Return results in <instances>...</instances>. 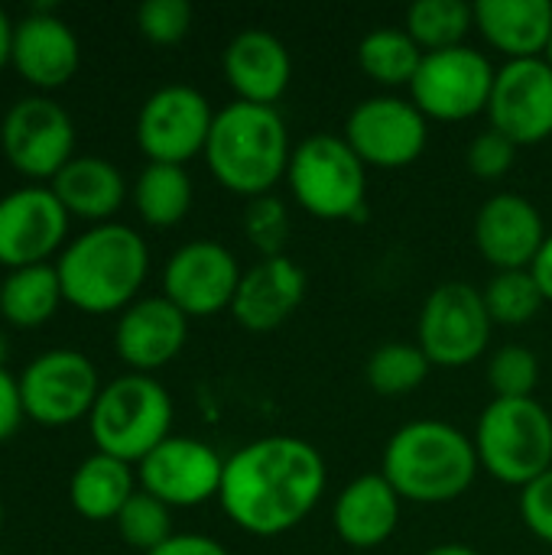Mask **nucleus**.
<instances>
[{
	"label": "nucleus",
	"instance_id": "1",
	"mask_svg": "<svg viewBox=\"0 0 552 555\" xmlns=\"http://www.w3.org/2000/svg\"><path fill=\"white\" fill-rule=\"evenodd\" d=\"M329 468L319 449L296 436H264L224 459L218 504L224 517L260 540L296 530L322 501Z\"/></svg>",
	"mask_w": 552,
	"mask_h": 555
},
{
	"label": "nucleus",
	"instance_id": "2",
	"mask_svg": "<svg viewBox=\"0 0 552 555\" xmlns=\"http://www.w3.org/2000/svg\"><path fill=\"white\" fill-rule=\"evenodd\" d=\"M62 296L85 315L124 312L137 302L140 286L150 273L146 241L117 221L94 224L78 234L55 263Z\"/></svg>",
	"mask_w": 552,
	"mask_h": 555
},
{
	"label": "nucleus",
	"instance_id": "3",
	"mask_svg": "<svg viewBox=\"0 0 552 555\" xmlns=\"http://www.w3.org/2000/svg\"><path fill=\"white\" fill-rule=\"evenodd\" d=\"M482 465L475 442L442 420L400 426L381 459V475L410 504H452L475 485Z\"/></svg>",
	"mask_w": 552,
	"mask_h": 555
},
{
	"label": "nucleus",
	"instance_id": "4",
	"mask_svg": "<svg viewBox=\"0 0 552 555\" xmlns=\"http://www.w3.org/2000/svg\"><path fill=\"white\" fill-rule=\"evenodd\" d=\"M205 163L215 182L234 195H270L290 169V133L277 107L231 101L215 111L205 143Z\"/></svg>",
	"mask_w": 552,
	"mask_h": 555
},
{
	"label": "nucleus",
	"instance_id": "5",
	"mask_svg": "<svg viewBox=\"0 0 552 555\" xmlns=\"http://www.w3.org/2000/svg\"><path fill=\"white\" fill-rule=\"evenodd\" d=\"M98 452L140 465L172 433V400L150 374H124L101 387L88 416Z\"/></svg>",
	"mask_w": 552,
	"mask_h": 555
},
{
	"label": "nucleus",
	"instance_id": "6",
	"mask_svg": "<svg viewBox=\"0 0 552 555\" xmlns=\"http://www.w3.org/2000/svg\"><path fill=\"white\" fill-rule=\"evenodd\" d=\"M478 465L501 485L527 488L552 468V416L534 397L491 400L475 426Z\"/></svg>",
	"mask_w": 552,
	"mask_h": 555
},
{
	"label": "nucleus",
	"instance_id": "7",
	"mask_svg": "<svg viewBox=\"0 0 552 555\" xmlns=\"http://www.w3.org/2000/svg\"><path fill=\"white\" fill-rule=\"evenodd\" d=\"M293 198L322 221H361L368 215V166L355 156L345 137H306L286 169Z\"/></svg>",
	"mask_w": 552,
	"mask_h": 555
},
{
	"label": "nucleus",
	"instance_id": "8",
	"mask_svg": "<svg viewBox=\"0 0 552 555\" xmlns=\"http://www.w3.org/2000/svg\"><path fill=\"white\" fill-rule=\"evenodd\" d=\"M491 328L495 322L488 315L482 289L462 280H449L426 296L416 325V345L433 367L459 371L485 354Z\"/></svg>",
	"mask_w": 552,
	"mask_h": 555
},
{
	"label": "nucleus",
	"instance_id": "9",
	"mask_svg": "<svg viewBox=\"0 0 552 555\" xmlns=\"http://www.w3.org/2000/svg\"><path fill=\"white\" fill-rule=\"evenodd\" d=\"M495 75L498 68L491 59L472 46L426 52L416 78L410 81V101L423 111L426 120H472L488 114Z\"/></svg>",
	"mask_w": 552,
	"mask_h": 555
},
{
	"label": "nucleus",
	"instance_id": "10",
	"mask_svg": "<svg viewBox=\"0 0 552 555\" xmlns=\"http://www.w3.org/2000/svg\"><path fill=\"white\" fill-rule=\"evenodd\" d=\"M0 150L23 179L52 182L65 163L75 159V124L68 111L46 94L20 98L3 114Z\"/></svg>",
	"mask_w": 552,
	"mask_h": 555
},
{
	"label": "nucleus",
	"instance_id": "11",
	"mask_svg": "<svg viewBox=\"0 0 552 555\" xmlns=\"http://www.w3.org/2000/svg\"><path fill=\"white\" fill-rule=\"evenodd\" d=\"M20 393L26 420L62 429L91 416L101 393V377L88 354L75 348H52L26 364L20 374Z\"/></svg>",
	"mask_w": 552,
	"mask_h": 555
},
{
	"label": "nucleus",
	"instance_id": "12",
	"mask_svg": "<svg viewBox=\"0 0 552 555\" xmlns=\"http://www.w3.org/2000/svg\"><path fill=\"white\" fill-rule=\"evenodd\" d=\"M215 111L208 98L192 85L156 88L137 114V146L150 163L185 166L192 156L205 153Z\"/></svg>",
	"mask_w": 552,
	"mask_h": 555
},
{
	"label": "nucleus",
	"instance_id": "13",
	"mask_svg": "<svg viewBox=\"0 0 552 555\" xmlns=\"http://www.w3.org/2000/svg\"><path fill=\"white\" fill-rule=\"evenodd\" d=\"M342 137L364 166L403 169L423 156L429 140V120L413 101L397 94H377L355 104Z\"/></svg>",
	"mask_w": 552,
	"mask_h": 555
},
{
	"label": "nucleus",
	"instance_id": "14",
	"mask_svg": "<svg viewBox=\"0 0 552 555\" xmlns=\"http://www.w3.org/2000/svg\"><path fill=\"white\" fill-rule=\"evenodd\" d=\"M244 270L218 241H189L163 267V296L189 319L231 312Z\"/></svg>",
	"mask_w": 552,
	"mask_h": 555
},
{
	"label": "nucleus",
	"instance_id": "15",
	"mask_svg": "<svg viewBox=\"0 0 552 555\" xmlns=\"http://www.w3.org/2000/svg\"><path fill=\"white\" fill-rule=\"evenodd\" d=\"M224 478V459L202 439L169 436L159 442L140 465L137 481L140 491L172 507H198L218 498Z\"/></svg>",
	"mask_w": 552,
	"mask_h": 555
},
{
	"label": "nucleus",
	"instance_id": "16",
	"mask_svg": "<svg viewBox=\"0 0 552 555\" xmlns=\"http://www.w3.org/2000/svg\"><path fill=\"white\" fill-rule=\"evenodd\" d=\"M68 234V211L46 185H23L0 198V267L46 263Z\"/></svg>",
	"mask_w": 552,
	"mask_h": 555
},
{
	"label": "nucleus",
	"instance_id": "17",
	"mask_svg": "<svg viewBox=\"0 0 552 555\" xmlns=\"http://www.w3.org/2000/svg\"><path fill=\"white\" fill-rule=\"evenodd\" d=\"M491 127L517 146L552 137V65L547 59H514L495 75L488 101Z\"/></svg>",
	"mask_w": 552,
	"mask_h": 555
},
{
	"label": "nucleus",
	"instance_id": "18",
	"mask_svg": "<svg viewBox=\"0 0 552 555\" xmlns=\"http://www.w3.org/2000/svg\"><path fill=\"white\" fill-rule=\"evenodd\" d=\"M547 237L543 215L517 192L491 195L475 215V247L495 270H530Z\"/></svg>",
	"mask_w": 552,
	"mask_h": 555
},
{
	"label": "nucleus",
	"instance_id": "19",
	"mask_svg": "<svg viewBox=\"0 0 552 555\" xmlns=\"http://www.w3.org/2000/svg\"><path fill=\"white\" fill-rule=\"evenodd\" d=\"M78 62H81L78 39L72 26H65V20L52 13V3H36L33 13H26L16 23L10 65L39 94L68 85L72 75L78 72Z\"/></svg>",
	"mask_w": 552,
	"mask_h": 555
},
{
	"label": "nucleus",
	"instance_id": "20",
	"mask_svg": "<svg viewBox=\"0 0 552 555\" xmlns=\"http://www.w3.org/2000/svg\"><path fill=\"white\" fill-rule=\"evenodd\" d=\"M189 341V315L166 296H146L127 306L114 328V351L130 374H150L166 367Z\"/></svg>",
	"mask_w": 552,
	"mask_h": 555
},
{
	"label": "nucleus",
	"instance_id": "21",
	"mask_svg": "<svg viewBox=\"0 0 552 555\" xmlns=\"http://www.w3.org/2000/svg\"><path fill=\"white\" fill-rule=\"evenodd\" d=\"M303 299H306L303 267L286 254L260 257L241 276V286L231 302V315L247 332H273L303 306Z\"/></svg>",
	"mask_w": 552,
	"mask_h": 555
},
{
	"label": "nucleus",
	"instance_id": "22",
	"mask_svg": "<svg viewBox=\"0 0 552 555\" xmlns=\"http://www.w3.org/2000/svg\"><path fill=\"white\" fill-rule=\"evenodd\" d=\"M221 72L238 101L273 107L290 88L293 59L273 33L244 29L224 46Z\"/></svg>",
	"mask_w": 552,
	"mask_h": 555
},
{
	"label": "nucleus",
	"instance_id": "23",
	"mask_svg": "<svg viewBox=\"0 0 552 555\" xmlns=\"http://www.w3.org/2000/svg\"><path fill=\"white\" fill-rule=\"evenodd\" d=\"M400 504V494L381 472L358 475L351 485L342 488L332 507V527L351 550H377L397 533Z\"/></svg>",
	"mask_w": 552,
	"mask_h": 555
},
{
	"label": "nucleus",
	"instance_id": "24",
	"mask_svg": "<svg viewBox=\"0 0 552 555\" xmlns=\"http://www.w3.org/2000/svg\"><path fill=\"white\" fill-rule=\"evenodd\" d=\"M475 26L498 52L514 59H543L552 39L550 0H478Z\"/></svg>",
	"mask_w": 552,
	"mask_h": 555
},
{
	"label": "nucleus",
	"instance_id": "25",
	"mask_svg": "<svg viewBox=\"0 0 552 555\" xmlns=\"http://www.w3.org/2000/svg\"><path fill=\"white\" fill-rule=\"evenodd\" d=\"M49 189L62 202L68 218H81L91 224H107L127 198L124 172L104 156H75L49 182Z\"/></svg>",
	"mask_w": 552,
	"mask_h": 555
},
{
	"label": "nucleus",
	"instance_id": "26",
	"mask_svg": "<svg viewBox=\"0 0 552 555\" xmlns=\"http://www.w3.org/2000/svg\"><path fill=\"white\" fill-rule=\"evenodd\" d=\"M133 494H137L133 468L104 452L88 455L68 481V501L75 514L94 524L117 520V514L127 507Z\"/></svg>",
	"mask_w": 552,
	"mask_h": 555
},
{
	"label": "nucleus",
	"instance_id": "27",
	"mask_svg": "<svg viewBox=\"0 0 552 555\" xmlns=\"http://www.w3.org/2000/svg\"><path fill=\"white\" fill-rule=\"evenodd\" d=\"M65 302L62 283L52 263H36L23 270H10L0 283V315L13 328H39L46 325L59 306Z\"/></svg>",
	"mask_w": 552,
	"mask_h": 555
},
{
	"label": "nucleus",
	"instance_id": "28",
	"mask_svg": "<svg viewBox=\"0 0 552 555\" xmlns=\"http://www.w3.org/2000/svg\"><path fill=\"white\" fill-rule=\"evenodd\" d=\"M133 208L150 228H172L192 208V179L185 166L146 163L133 182Z\"/></svg>",
	"mask_w": 552,
	"mask_h": 555
},
{
	"label": "nucleus",
	"instance_id": "29",
	"mask_svg": "<svg viewBox=\"0 0 552 555\" xmlns=\"http://www.w3.org/2000/svg\"><path fill=\"white\" fill-rule=\"evenodd\" d=\"M423 49L413 42V36L407 29L397 26H381L371 29L361 42H358V65L368 78H374L384 88H410V81L420 72L423 62Z\"/></svg>",
	"mask_w": 552,
	"mask_h": 555
},
{
	"label": "nucleus",
	"instance_id": "30",
	"mask_svg": "<svg viewBox=\"0 0 552 555\" xmlns=\"http://www.w3.org/2000/svg\"><path fill=\"white\" fill-rule=\"evenodd\" d=\"M475 26V10L465 0H416L407 10L403 29L423 52H442L465 46Z\"/></svg>",
	"mask_w": 552,
	"mask_h": 555
},
{
	"label": "nucleus",
	"instance_id": "31",
	"mask_svg": "<svg viewBox=\"0 0 552 555\" xmlns=\"http://www.w3.org/2000/svg\"><path fill=\"white\" fill-rule=\"evenodd\" d=\"M429 367L433 364L420 351V345L390 341V345H381L368 358L364 377H368L371 390L381 393V397H407L429 377Z\"/></svg>",
	"mask_w": 552,
	"mask_h": 555
},
{
	"label": "nucleus",
	"instance_id": "32",
	"mask_svg": "<svg viewBox=\"0 0 552 555\" xmlns=\"http://www.w3.org/2000/svg\"><path fill=\"white\" fill-rule=\"evenodd\" d=\"M488 315L495 325H527L547 306L530 270H498L482 289Z\"/></svg>",
	"mask_w": 552,
	"mask_h": 555
},
{
	"label": "nucleus",
	"instance_id": "33",
	"mask_svg": "<svg viewBox=\"0 0 552 555\" xmlns=\"http://www.w3.org/2000/svg\"><path fill=\"white\" fill-rule=\"evenodd\" d=\"M117 533L120 540L130 546V550H140V553H153L159 550L169 537H172V514L163 501H156L153 494L146 491H137L127 507L117 514Z\"/></svg>",
	"mask_w": 552,
	"mask_h": 555
},
{
	"label": "nucleus",
	"instance_id": "34",
	"mask_svg": "<svg viewBox=\"0 0 552 555\" xmlns=\"http://www.w3.org/2000/svg\"><path fill=\"white\" fill-rule=\"evenodd\" d=\"M540 384V358L524 345H504L488 361V387L495 400H527Z\"/></svg>",
	"mask_w": 552,
	"mask_h": 555
},
{
	"label": "nucleus",
	"instance_id": "35",
	"mask_svg": "<svg viewBox=\"0 0 552 555\" xmlns=\"http://www.w3.org/2000/svg\"><path fill=\"white\" fill-rule=\"evenodd\" d=\"M244 234L260 257H283V250L290 244V211H286L283 198H277L273 192L247 198Z\"/></svg>",
	"mask_w": 552,
	"mask_h": 555
},
{
	"label": "nucleus",
	"instance_id": "36",
	"mask_svg": "<svg viewBox=\"0 0 552 555\" xmlns=\"http://www.w3.org/2000/svg\"><path fill=\"white\" fill-rule=\"evenodd\" d=\"M137 29L153 46H176L192 29V7L185 0H146L137 10Z\"/></svg>",
	"mask_w": 552,
	"mask_h": 555
},
{
	"label": "nucleus",
	"instance_id": "37",
	"mask_svg": "<svg viewBox=\"0 0 552 555\" xmlns=\"http://www.w3.org/2000/svg\"><path fill=\"white\" fill-rule=\"evenodd\" d=\"M517 150H521V146H517L511 137H504L501 130L488 127V130H482V133L468 143L465 163H468V169H472L478 179H501V176L511 172V166H514V159H517Z\"/></svg>",
	"mask_w": 552,
	"mask_h": 555
},
{
	"label": "nucleus",
	"instance_id": "38",
	"mask_svg": "<svg viewBox=\"0 0 552 555\" xmlns=\"http://www.w3.org/2000/svg\"><path fill=\"white\" fill-rule=\"evenodd\" d=\"M521 517L537 540L552 546V468L521 491Z\"/></svg>",
	"mask_w": 552,
	"mask_h": 555
},
{
	"label": "nucleus",
	"instance_id": "39",
	"mask_svg": "<svg viewBox=\"0 0 552 555\" xmlns=\"http://www.w3.org/2000/svg\"><path fill=\"white\" fill-rule=\"evenodd\" d=\"M26 420V410H23V393H20V380L0 367V442H7Z\"/></svg>",
	"mask_w": 552,
	"mask_h": 555
},
{
	"label": "nucleus",
	"instance_id": "40",
	"mask_svg": "<svg viewBox=\"0 0 552 555\" xmlns=\"http://www.w3.org/2000/svg\"><path fill=\"white\" fill-rule=\"evenodd\" d=\"M146 555H231L218 540L205 533H172L159 550Z\"/></svg>",
	"mask_w": 552,
	"mask_h": 555
},
{
	"label": "nucleus",
	"instance_id": "41",
	"mask_svg": "<svg viewBox=\"0 0 552 555\" xmlns=\"http://www.w3.org/2000/svg\"><path fill=\"white\" fill-rule=\"evenodd\" d=\"M530 273H534V280H537V286H540L543 299H547V302H552V234L547 237L543 250L537 254V260H534Z\"/></svg>",
	"mask_w": 552,
	"mask_h": 555
},
{
	"label": "nucleus",
	"instance_id": "42",
	"mask_svg": "<svg viewBox=\"0 0 552 555\" xmlns=\"http://www.w3.org/2000/svg\"><path fill=\"white\" fill-rule=\"evenodd\" d=\"M13 29H16V23L7 16V10L0 7V72L10 65V59H13Z\"/></svg>",
	"mask_w": 552,
	"mask_h": 555
},
{
	"label": "nucleus",
	"instance_id": "43",
	"mask_svg": "<svg viewBox=\"0 0 552 555\" xmlns=\"http://www.w3.org/2000/svg\"><path fill=\"white\" fill-rule=\"evenodd\" d=\"M423 555H482V553H475V550H472V546H465V543H442V546L426 550Z\"/></svg>",
	"mask_w": 552,
	"mask_h": 555
},
{
	"label": "nucleus",
	"instance_id": "44",
	"mask_svg": "<svg viewBox=\"0 0 552 555\" xmlns=\"http://www.w3.org/2000/svg\"><path fill=\"white\" fill-rule=\"evenodd\" d=\"M7 358H10V338H7V332L0 328V367L7 364Z\"/></svg>",
	"mask_w": 552,
	"mask_h": 555
},
{
	"label": "nucleus",
	"instance_id": "45",
	"mask_svg": "<svg viewBox=\"0 0 552 555\" xmlns=\"http://www.w3.org/2000/svg\"><path fill=\"white\" fill-rule=\"evenodd\" d=\"M543 59H547V62L552 65V39H550V49H547V55H543Z\"/></svg>",
	"mask_w": 552,
	"mask_h": 555
},
{
	"label": "nucleus",
	"instance_id": "46",
	"mask_svg": "<svg viewBox=\"0 0 552 555\" xmlns=\"http://www.w3.org/2000/svg\"><path fill=\"white\" fill-rule=\"evenodd\" d=\"M0 527H3V504H0Z\"/></svg>",
	"mask_w": 552,
	"mask_h": 555
}]
</instances>
